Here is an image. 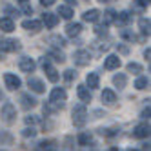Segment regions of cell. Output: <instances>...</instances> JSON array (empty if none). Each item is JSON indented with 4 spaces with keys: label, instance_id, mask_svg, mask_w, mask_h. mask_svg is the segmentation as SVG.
Wrapping results in <instances>:
<instances>
[{
    "label": "cell",
    "instance_id": "cell-33",
    "mask_svg": "<svg viewBox=\"0 0 151 151\" xmlns=\"http://www.w3.org/2000/svg\"><path fill=\"white\" fill-rule=\"evenodd\" d=\"M40 122V118L37 116V115H31V116H26V124H29V126H35V124H38Z\"/></svg>",
    "mask_w": 151,
    "mask_h": 151
},
{
    "label": "cell",
    "instance_id": "cell-27",
    "mask_svg": "<svg viewBox=\"0 0 151 151\" xmlns=\"http://www.w3.org/2000/svg\"><path fill=\"white\" fill-rule=\"evenodd\" d=\"M140 31H142V35H149V18H140Z\"/></svg>",
    "mask_w": 151,
    "mask_h": 151
},
{
    "label": "cell",
    "instance_id": "cell-17",
    "mask_svg": "<svg viewBox=\"0 0 151 151\" xmlns=\"http://www.w3.org/2000/svg\"><path fill=\"white\" fill-rule=\"evenodd\" d=\"M102 102L107 104V106L115 104V102H116V95H115V91H113V89H104V91H102Z\"/></svg>",
    "mask_w": 151,
    "mask_h": 151
},
{
    "label": "cell",
    "instance_id": "cell-20",
    "mask_svg": "<svg viewBox=\"0 0 151 151\" xmlns=\"http://www.w3.org/2000/svg\"><path fill=\"white\" fill-rule=\"evenodd\" d=\"M20 102H22V107H24V109H33V107L37 106V99H33L31 95H22Z\"/></svg>",
    "mask_w": 151,
    "mask_h": 151
},
{
    "label": "cell",
    "instance_id": "cell-32",
    "mask_svg": "<svg viewBox=\"0 0 151 151\" xmlns=\"http://www.w3.org/2000/svg\"><path fill=\"white\" fill-rule=\"evenodd\" d=\"M75 77H77V73H75L73 69H68V71H64V80H66V82H71Z\"/></svg>",
    "mask_w": 151,
    "mask_h": 151
},
{
    "label": "cell",
    "instance_id": "cell-22",
    "mask_svg": "<svg viewBox=\"0 0 151 151\" xmlns=\"http://www.w3.org/2000/svg\"><path fill=\"white\" fill-rule=\"evenodd\" d=\"M129 20H131V15H129L127 11H122V13H118V15L115 17V22L120 24V26H126Z\"/></svg>",
    "mask_w": 151,
    "mask_h": 151
},
{
    "label": "cell",
    "instance_id": "cell-5",
    "mask_svg": "<svg viewBox=\"0 0 151 151\" xmlns=\"http://www.w3.org/2000/svg\"><path fill=\"white\" fill-rule=\"evenodd\" d=\"M18 49H20V42L15 38H6L0 42V51L2 53H15Z\"/></svg>",
    "mask_w": 151,
    "mask_h": 151
},
{
    "label": "cell",
    "instance_id": "cell-9",
    "mask_svg": "<svg viewBox=\"0 0 151 151\" xmlns=\"http://www.w3.org/2000/svg\"><path fill=\"white\" fill-rule=\"evenodd\" d=\"M104 68H106L107 71H113V69H118V68H120V58H118V55H109V57H106Z\"/></svg>",
    "mask_w": 151,
    "mask_h": 151
},
{
    "label": "cell",
    "instance_id": "cell-14",
    "mask_svg": "<svg viewBox=\"0 0 151 151\" xmlns=\"http://www.w3.org/2000/svg\"><path fill=\"white\" fill-rule=\"evenodd\" d=\"M77 95H78V99L82 102H89L91 100V91H89L88 86H84V84H80L78 88H77Z\"/></svg>",
    "mask_w": 151,
    "mask_h": 151
},
{
    "label": "cell",
    "instance_id": "cell-48",
    "mask_svg": "<svg viewBox=\"0 0 151 151\" xmlns=\"http://www.w3.org/2000/svg\"><path fill=\"white\" fill-rule=\"evenodd\" d=\"M20 2H26V0H20Z\"/></svg>",
    "mask_w": 151,
    "mask_h": 151
},
{
    "label": "cell",
    "instance_id": "cell-43",
    "mask_svg": "<svg viewBox=\"0 0 151 151\" xmlns=\"http://www.w3.org/2000/svg\"><path fill=\"white\" fill-rule=\"evenodd\" d=\"M149 57H151V51H149V47H147V49L144 51V58H146V60H149Z\"/></svg>",
    "mask_w": 151,
    "mask_h": 151
},
{
    "label": "cell",
    "instance_id": "cell-19",
    "mask_svg": "<svg viewBox=\"0 0 151 151\" xmlns=\"http://www.w3.org/2000/svg\"><path fill=\"white\" fill-rule=\"evenodd\" d=\"M80 31H82V24H78V22L66 26V35L68 37H77V35H80Z\"/></svg>",
    "mask_w": 151,
    "mask_h": 151
},
{
    "label": "cell",
    "instance_id": "cell-34",
    "mask_svg": "<svg viewBox=\"0 0 151 151\" xmlns=\"http://www.w3.org/2000/svg\"><path fill=\"white\" fill-rule=\"evenodd\" d=\"M51 55L55 57V60H57V62H60V64H62L64 60H66V57H64V53H60V51H55V49H53V51H51Z\"/></svg>",
    "mask_w": 151,
    "mask_h": 151
},
{
    "label": "cell",
    "instance_id": "cell-38",
    "mask_svg": "<svg viewBox=\"0 0 151 151\" xmlns=\"http://www.w3.org/2000/svg\"><path fill=\"white\" fill-rule=\"evenodd\" d=\"M22 135H24V137H35V135H37V131H35L33 127H26L24 131H22Z\"/></svg>",
    "mask_w": 151,
    "mask_h": 151
},
{
    "label": "cell",
    "instance_id": "cell-1",
    "mask_svg": "<svg viewBox=\"0 0 151 151\" xmlns=\"http://www.w3.org/2000/svg\"><path fill=\"white\" fill-rule=\"evenodd\" d=\"M88 122V109L84 104H75L73 107V124L77 127H84Z\"/></svg>",
    "mask_w": 151,
    "mask_h": 151
},
{
    "label": "cell",
    "instance_id": "cell-15",
    "mask_svg": "<svg viewBox=\"0 0 151 151\" xmlns=\"http://www.w3.org/2000/svg\"><path fill=\"white\" fill-rule=\"evenodd\" d=\"M100 18V11H99V9H89V11H86L84 15H82V20H84V22H96V20H99Z\"/></svg>",
    "mask_w": 151,
    "mask_h": 151
},
{
    "label": "cell",
    "instance_id": "cell-23",
    "mask_svg": "<svg viewBox=\"0 0 151 151\" xmlns=\"http://www.w3.org/2000/svg\"><path fill=\"white\" fill-rule=\"evenodd\" d=\"M58 15L62 17V18H66V20H69L75 13H73V9L69 7V6H60L58 7Z\"/></svg>",
    "mask_w": 151,
    "mask_h": 151
},
{
    "label": "cell",
    "instance_id": "cell-40",
    "mask_svg": "<svg viewBox=\"0 0 151 151\" xmlns=\"http://www.w3.org/2000/svg\"><path fill=\"white\" fill-rule=\"evenodd\" d=\"M118 51H120L122 55H127V51H129V49H127L126 46H120V44H118Z\"/></svg>",
    "mask_w": 151,
    "mask_h": 151
},
{
    "label": "cell",
    "instance_id": "cell-24",
    "mask_svg": "<svg viewBox=\"0 0 151 151\" xmlns=\"http://www.w3.org/2000/svg\"><path fill=\"white\" fill-rule=\"evenodd\" d=\"M60 107H62V106H58V104L46 102V104H44V115H53V113H57Z\"/></svg>",
    "mask_w": 151,
    "mask_h": 151
},
{
    "label": "cell",
    "instance_id": "cell-37",
    "mask_svg": "<svg viewBox=\"0 0 151 151\" xmlns=\"http://www.w3.org/2000/svg\"><path fill=\"white\" fill-rule=\"evenodd\" d=\"M20 4H22V11H24L26 15H31V13H33V7L27 4V0H26V2H20Z\"/></svg>",
    "mask_w": 151,
    "mask_h": 151
},
{
    "label": "cell",
    "instance_id": "cell-4",
    "mask_svg": "<svg viewBox=\"0 0 151 151\" xmlns=\"http://www.w3.org/2000/svg\"><path fill=\"white\" fill-rule=\"evenodd\" d=\"M66 99H68V93H66L64 88H55V89L51 91V95H49V102L58 104V106H64Z\"/></svg>",
    "mask_w": 151,
    "mask_h": 151
},
{
    "label": "cell",
    "instance_id": "cell-2",
    "mask_svg": "<svg viewBox=\"0 0 151 151\" xmlns=\"http://www.w3.org/2000/svg\"><path fill=\"white\" fill-rule=\"evenodd\" d=\"M0 115H2V122L4 124H13L15 118H17V109L11 102H6L0 109Z\"/></svg>",
    "mask_w": 151,
    "mask_h": 151
},
{
    "label": "cell",
    "instance_id": "cell-28",
    "mask_svg": "<svg viewBox=\"0 0 151 151\" xmlns=\"http://www.w3.org/2000/svg\"><path fill=\"white\" fill-rule=\"evenodd\" d=\"M115 17H116V13L111 11V9H109V11H106L104 13V26H109L111 22H115Z\"/></svg>",
    "mask_w": 151,
    "mask_h": 151
},
{
    "label": "cell",
    "instance_id": "cell-12",
    "mask_svg": "<svg viewBox=\"0 0 151 151\" xmlns=\"http://www.w3.org/2000/svg\"><path fill=\"white\" fill-rule=\"evenodd\" d=\"M27 86L31 88V91H35V93H44L46 88H44V82H42L40 78H35V77H31L27 80Z\"/></svg>",
    "mask_w": 151,
    "mask_h": 151
},
{
    "label": "cell",
    "instance_id": "cell-39",
    "mask_svg": "<svg viewBox=\"0 0 151 151\" xmlns=\"http://www.w3.org/2000/svg\"><path fill=\"white\" fill-rule=\"evenodd\" d=\"M40 4H42V6H46V7H49V6L55 4V0H40Z\"/></svg>",
    "mask_w": 151,
    "mask_h": 151
},
{
    "label": "cell",
    "instance_id": "cell-41",
    "mask_svg": "<svg viewBox=\"0 0 151 151\" xmlns=\"http://www.w3.org/2000/svg\"><path fill=\"white\" fill-rule=\"evenodd\" d=\"M149 113H151V111H149V106H147L146 109L142 111V118H149Z\"/></svg>",
    "mask_w": 151,
    "mask_h": 151
},
{
    "label": "cell",
    "instance_id": "cell-11",
    "mask_svg": "<svg viewBox=\"0 0 151 151\" xmlns=\"http://www.w3.org/2000/svg\"><path fill=\"white\" fill-rule=\"evenodd\" d=\"M133 137H137V138H146V137H149V124L147 122L138 124L133 129Z\"/></svg>",
    "mask_w": 151,
    "mask_h": 151
},
{
    "label": "cell",
    "instance_id": "cell-42",
    "mask_svg": "<svg viewBox=\"0 0 151 151\" xmlns=\"http://www.w3.org/2000/svg\"><path fill=\"white\" fill-rule=\"evenodd\" d=\"M138 6H140V7H146V6H149V0H138Z\"/></svg>",
    "mask_w": 151,
    "mask_h": 151
},
{
    "label": "cell",
    "instance_id": "cell-30",
    "mask_svg": "<svg viewBox=\"0 0 151 151\" xmlns=\"http://www.w3.org/2000/svg\"><path fill=\"white\" fill-rule=\"evenodd\" d=\"M120 37H122V38H126V40H129V42L137 40L135 33H131V31H127V29H122V31H120Z\"/></svg>",
    "mask_w": 151,
    "mask_h": 151
},
{
    "label": "cell",
    "instance_id": "cell-36",
    "mask_svg": "<svg viewBox=\"0 0 151 151\" xmlns=\"http://www.w3.org/2000/svg\"><path fill=\"white\" fill-rule=\"evenodd\" d=\"M95 33L106 37V35H107V26H96V27H95Z\"/></svg>",
    "mask_w": 151,
    "mask_h": 151
},
{
    "label": "cell",
    "instance_id": "cell-16",
    "mask_svg": "<svg viewBox=\"0 0 151 151\" xmlns=\"http://www.w3.org/2000/svg\"><path fill=\"white\" fill-rule=\"evenodd\" d=\"M100 84V78H99V73H89L88 78H86V86H88L89 89H96Z\"/></svg>",
    "mask_w": 151,
    "mask_h": 151
},
{
    "label": "cell",
    "instance_id": "cell-35",
    "mask_svg": "<svg viewBox=\"0 0 151 151\" xmlns=\"http://www.w3.org/2000/svg\"><path fill=\"white\" fill-rule=\"evenodd\" d=\"M0 142H6V144H11L13 142V137L9 133H0Z\"/></svg>",
    "mask_w": 151,
    "mask_h": 151
},
{
    "label": "cell",
    "instance_id": "cell-10",
    "mask_svg": "<svg viewBox=\"0 0 151 151\" xmlns=\"http://www.w3.org/2000/svg\"><path fill=\"white\" fill-rule=\"evenodd\" d=\"M22 27L26 29V31H31V33H38V31L42 29V22L40 20H24L22 22Z\"/></svg>",
    "mask_w": 151,
    "mask_h": 151
},
{
    "label": "cell",
    "instance_id": "cell-44",
    "mask_svg": "<svg viewBox=\"0 0 151 151\" xmlns=\"http://www.w3.org/2000/svg\"><path fill=\"white\" fill-rule=\"evenodd\" d=\"M66 2H69V4H75V0H66Z\"/></svg>",
    "mask_w": 151,
    "mask_h": 151
},
{
    "label": "cell",
    "instance_id": "cell-6",
    "mask_svg": "<svg viewBox=\"0 0 151 151\" xmlns=\"http://www.w3.org/2000/svg\"><path fill=\"white\" fill-rule=\"evenodd\" d=\"M4 82H6V88L11 89V91H17L20 86H22V80H20L17 75H13V73H6L4 75Z\"/></svg>",
    "mask_w": 151,
    "mask_h": 151
},
{
    "label": "cell",
    "instance_id": "cell-47",
    "mask_svg": "<svg viewBox=\"0 0 151 151\" xmlns=\"http://www.w3.org/2000/svg\"><path fill=\"white\" fill-rule=\"evenodd\" d=\"M0 99H2V93H0Z\"/></svg>",
    "mask_w": 151,
    "mask_h": 151
},
{
    "label": "cell",
    "instance_id": "cell-29",
    "mask_svg": "<svg viewBox=\"0 0 151 151\" xmlns=\"http://www.w3.org/2000/svg\"><path fill=\"white\" fill-rule=\"evenodd\" d=\"M91 140H93V138H91L89 133H80V135H78V144H80V146H88V144H91Z\"/></svg>",
    "mask_w": 151,
    "mask_h": 151
},
{
    "label": "cell",
    "instance_id": "cell-13",
    "mask_svg": "<svg viewBox=\"0 0 151 151\" xmlns=\"http://www.w3.org/2000/svg\"><path fill=\"white\" fill-rule=\"evenodd\" d=\"M0 29L4 33H11V31H15V22L9 17H0Z\"/></svg>",
    "mask_w": 151,
    "mask_h": 151
},
{
    "label": "cell",
    "instance_id": "cell-45",
    "mask_svg": "<svg viewBox=\"0 0 151 151\" xmlns=\"http://www.w3.org/2000/svg\"><path fill=\"white\" fill-rule=\"evenodd\" d=\"M99 2H102V4H104V2H109V0H99Z\"/></svg>",
    "mask_w": 151,
    "mask_h": 151
},
{
    "label": "cell",
    "instance_id": "cell-7",
    "mask_svg": "<svg viewBox=\"0 0 151 151\" xmlns=\"http://www.w3.org/2000/svg\"><path fill=\"white\" fill-rule=\"evenodd\" d=\"M42 68H44V71H46V75H47V80H49V82H53V84L58 82V78H60L58 71H57L55 68H53V66H51V64H49L46 58H42Z\"/></svg>",
    "mask_w": 151,
    "mask_h": 151
},
{
    "label": "cell",
    "instance_id": "cell-8",
    "mask_svg": "<svg viewBox=\"0 0 151 151\" xmlns=\"http://www.w3.org/2000/svg\"><path fill=\"white\" fill-rule=\"evenodd\" d=\"M18 68H20V71H24V73H33L35 68H37V64H35L33 58L22 57V58H20V62H18Z\"/></svg>",
    "mask_w": 151,
    "mask_h": 151
},
{
    "label": "cell",
    "instance_id": "cell-21",
    "mask_svg": "<svg viewBox=\"0 0 151 151\" xmlns=\"http://www.w3.org/2000/svg\"><path fill=\"white\" fill-rule=\"evenodd\" d=\"M113 84L116 86L118 89H122V88H126V84H127V77H126L124 73H118V75L113 77Z\"/></svg>",
    "mask_w": 151,
    "mask_h": 151
},
{
    "label": "cell",
    "instance_id": "cell-49",
    "mask_svg": "<svg viewBox=\"0 0 151 151\" xmlns=\"http://www.w3.org/2000/svg\"><path fill=\"white\" fill-rule=\"evenodd\" d=\"M129 151H135V149H129Z\"/></svg>",
    "mask_w": 151,
    "mask_h": 151
},
{
    "label": "cell",
    "instance_id": "cell-31",
    "mask_svg": "<svg viewBox=\"0 0 151 151\" xmlns=\"http://www.w3.org/2000/svg\"><path fill=\"white\" fill-rule=\"evenodd\" d=\"M49 42H55L53 46H57V47H64V46H66V40H64L62 37H51Z\"/></svg>",
    "mask_w": 151,
    "mask_h": 151
},
{
    "label": "cell",
    "instance_id": "cell-46",
    "mask_svg": "<svg viewBox=\"0 0 151 151\" xmlns=\"http://www.w3.org/2000/svg\"><path fill=\"white\" fill-rule=\"evenodd\" d=\"M0 58H4V53L2 51H0Z\"/></svg>",
    "mask_w": 151,
    "mask_h": 151
},
{
    "label": "cell",
    "instance_id": "cell-3",
    "mask_svg": "<svg viewBox=\"0 0 151 151\" xmlns=\"http://www.w3.org/2000/svg\"><path fill=\"white\" fill-rule=\"evenodd\" d=\"M73 60H75V64H77L78 68H84V66H88L91 62V55H89V51H86V49H78V51H75Z\"/></svg>",
    "mask_w": 151,
    "mask_h": 151
},
{
    "label": "cell",
    "instance_id": "cell-18",
    "mask_svg": "<svg viewBox=\"0 0 151 151\" xmlns=\"http://www.w3.org/2000/svg\"><path fill=\"white\" fill-rule=\"evenodd\" d=\"M42 20H44L46 27H55V26L58 24V15H53V13H44Z\"/></svg>",
    "mask_w": 151,
    "mask_h": 151
},
{
    "label": "cell",
    "instance_id": "cell-25",
    "mask_svg": "<svg viewBox=\"0 0 151 151\" xmlns=\"http://www.w3.org/2000/svg\"><path fill=\"white\" fill-rule=\"evenodd\" d=\"M147 86H149V80H147L146 77H138V78H137V82H135V88H137L138 91L147 89Z\"/></svg>",
    "mask_w": 151,
    "mask_h": 151
},
{
    "label": "cell",
    "instance_id": "cell-26",
    "mask_svg": "<svg viewBox=\"0 0 151 151\" xmlns=\"http://www.w3.org/2000/svg\"><path fill=\"white\" fill-rule=\"evenodd\" d=\"M127 73H133V75H140L142 73V66L137 62H129L127 64Z\"/></svg>",
    "mask_w": 151,
    "mask_h": 151
}]
</instances>
